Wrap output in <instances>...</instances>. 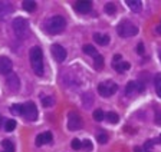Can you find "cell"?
<instances>
[{"label": "cell", "mask_w": 161, "mask_h": 152, "mask_svg": "<svg viewBox=\"0 0 161 152\" xmlns=\"http://www.w3.org/2000/svg\"><path fill=\"white\" fill-rule=\"evenodd\" d=\"M29 58H30V66L33 69V72L37 76L43 75V53L42 49L37 46L32 47L29 52Z\"/></svg>", "instance_id": "cell-1"}, {"label": "cell", "mask_w": 161, "mask_h": 152, "mask_svg": "<svg viewBox=\"0 0 161 152\" xmlns=\"http://www.w3.org/2000/svg\"><path fill=\"white\" fill-rule=\"evenodd\" d=\"M66 27V20L62 16H52L45 22V30L49 34L62 33Z\"/></svg>", "instance_id": "cell-2"}, {"label": "cell", "mask_w": 161, "mask_h": 152, "mask_svg": "<svg viewBox=\"0 0 161 152\" xmlns=\"http://www.w3.org/2000/svg\"><path fill=\"white\" fill-rule=\"evenodd\" d=\"M118 34L122 37H131V36H135L138 33V27L135 26L134 23H131L130 20H122L117 27Z\"/></svg>", "instance_id": "cell-3"}, {"label": "cell", "mask_w": 161, "mask_h": 152, "mask_svg": "<svg viewBox=\"0 0 161 152\" xmlns=\"http://www.w3.org/2000/svg\"><path fill=\"white\" fill-rule=\"evenodd\" d=\"M12 26H13V30L17 37H25L29 33V24H27L26 19H23V17H16L13 23H12Z\"/></svg>", "instance_id": "cell-4"}, {"label": "cell", "mask_w": 161, "mask_h": 152, "mask_svg": "<svg viewBox=\"0 0 161 152\" xmlns=\"http://www.w3.org/2000/svg\"><path fill=\"white\" fill-rule=\"evenodd\" d=\"M117 91H118V85L112 81H107V82H102V83L98 85V92H99V95L104 96V98L112 96Z\"/></svg>", "instance_id": "cell-5"}, {"label": "cell", "mask_w": 161, "mask_h": 152, "mask_svg": "<svg viewBox=\"0 0 161 152\" xmlns=\"http://www.w3.org/2000/svg\"><path fill=\"white\" fill-rule=\"evenodd\" d=\"M82 125H84L82 118L76 112H69V115H68V129L69 131H78V129L82 128Z\"/></svg>", "instance_id": "cell-6"}, {"label": "cell", "mask_w": 161, "mask_h": 152, "mask_svg": "<svg viewBox=\"0 0 161 152\" xmlns=\"http://www.w3.org/2000/svg\"><path fill=\"white\" fill-rule=\"evenodd\" d=\"M23 116L30 122L36 121L37 109H36V105H35L33 102H26V103L23 105Z\"/></svg>", "instance_id": "cell-7"}, {"label": "cell", "mask_w": 161, "mask_h": 152, "mask_svg": "<svg viewBox=\"0 0 161 152\" xmlns=\"http://www.w3.org/2000/svg\"><path fill=\"white\" fill-rule=\"evenodd\" d=\"M130 66L131 65L128 63L127 60H122V59H121V55H115L114 59H112V68H114L117 72H119V73L128 71Z\"/></svg>", "instance_id": "cell-8"}, {"label": "cell", "mask_w": 161, "mask_h": 152, "mask_svg": "<svg viewBox=\"0 0 161 152\" xmlns=\"http://www.w3.org/2000/svg\"><path fill=\"white\" fill-rule=\"evenodd\" d=\"M6 85H7V89L12 92H17L20 88V81L19 78H17V75L16 73H9L7 75V78H6Z\"/></svg>", "instance_id": "cell-9"}, {"label": "cell", "mask_w": 161, "mask_h": 152, "mask_svg": "<svg viewBox=\"0 0 161 152\" xmlns=\"http://www.w3.org/2000/svg\"><path fill=\"white\" fill-rule=\"evenodd\" d=\"M142 91H144V86H142V83H140V82H135V81L128 82L127 86H125V95H127V96H131V95L138 93V92H142Z\"/></svg>", "instance_id": "cell-10"}, {"label": "cell", "mask_w": 161, "mask_h": 152, "mask_svg": "<svg viewBox=\"0 0 161 152\" xmlns=\"http://www.w3.org/2000/svg\"><path fill=\"white\" fill-rule=\"evenodd\" d=\"M52 56L56 62H64L66 59V50L60 45H53L52 46Z\"/></svg>", "instance_id": "cell-11"}, {"label": "cell", "mask_w": 161, "mask_h": 152, "mask_svg": "<svg viewBox=\"0 0 161 152\" xmlns=\"http://www.w3.org/2000/svg\"><path fill=\"white\" fill-rule=\"evenodd\" d=\"M13 63L7 56H0V75H9L12 73Z\"/></svg>", "instance_id": "cell-12"}, {"label": "cell", "mask_w": 161, "mask_h": 152, "mask_svg": "<svg viewBox=\"0 0 161 152\" xmlns=\"http://www.w3.org/2000/svg\"><path fill=\"white\" fill-rule=\"evenodd\" d=\"M91 9H92V2H76L75 3V10L78 13H89Z\"/></svg>", "instance_id": "cell-13"}, {"label": "cell", "mask_w": 161, "mask_h": 152, "mask_svg": "<svg viewBox=\"0 0 161 152\" xmlns=\"http://www.w3.org/2000/svg\"><path fill=\"white\" fill-rule=\"evenodd\" d=\"M13 10V7L9 2H0V19H6Z\"/></svg>", "instance_id": "cell-14"}, {"label": "cell", "mask_w": 161, "mask_h": 152, "mask_svg": "<svg viewBox=\"0 0 161 152\" xmlns=\"http://www.w3.org/2000/svg\"><path fill=\"white\" fill-rule=\"evenodd\" d=\"M52 142V134L50 132H43V134H40V135L36 136V145L37 146H42L45 144H49Z\"/></svg>", "instance_id": "cell-15"}, {"label": "cell", "mask_w": 161, "mask_h": 152, "mask_svg": "<svg viewBox=\"0 0 161 152\" xmlns=\"http://www.w3.org/2000/svg\"><path fill=\"white\" fill-rule=\"evenodd\" d=\"M94 39H95V42H97L98 45H101V46H105V45L109 43V36H108V34L95 33L94 34Z\"/></svg>", "instance_id": "cell-16"}, {"label": "cell", "mask_w": 161, "mask_h": 152, "mask_svg": "<svg viewBox=\"0 0 161 152\" xmlns=\"http://www.w3.org/2000/svg\"><path fill=\"white\" fill-rule=\"evenodd\" d=\"M125 4H127L132 12H135V13H138V12L141 10V2L140 0H127Z\"/></svg>", "instance_id": "cell-17"}, {"label": "cell", "mask_w": 161, "mask_h": 152, "mask_svg": "<svg viewBox=\"0 0 161 152\" xmlns=\"http://www.w3.org/2000/svg\"><path fill=\"white\" fill-rule=\"evenodd\" d=\"M22 7L26 12H33L36 9V2H33V0H23L22 2Z\"/></svg>", "instance_id": "cell-18"}, {"label": "cell", "mask_w": 161, "mask_h": 152, "mask_svg": "<svg viewBox=\"0 0 161 152\" xmlns=\"http://www.w3.org/2000/svg\"><path fill=\"white\" fill-rule=\"evenodd\" d=\"M94 66L97 71H101V69L104 68V56H101V55H97L94 58Z\"/></svg>", "instance_id": "cell-19"}, {"label": "cell", "mask_w": 161, "mask_h": 152, "mask_svg": "<svg viewBox=\"0 0 161 152\" xmlns=\"http://www.w3.org/2000/svg\"><path fill=\"white\" fill-rule=\"evenodd\" d=\"M105 119H107L109 123H118V121H119V116H118L115 112H108L107 115H105Z\"/></svg>", "instance_id": "cell-20"}, {"label": "cell", "mask_w": 161, "mask_h": 152, "mask_svg": "<svg viewBox=\"0 0 161 152\" xmlns=\"http://www.w3.org/2000/svg\"><path fill=\"white\" fill-rule=\"evenodd\" d=\"M84 53L85 55H89V56H97L98 55V52H97V49H95L94 46H92V45H85L84 46Z\"/></svg>", "instance_id": "cell-21"}, {"label": "cell", "mask_w": 161, "mask_h": 152, "mask_svg": "<svg viewBox=\"0 0 161 152\" xmlns=\"http://www.w3.org/2000/svg\"><path fill=\"white\" fill-rule=\"evenodd\" d=\"M2 145H3L4 151H9V152H14V144L10 139H4L3 142H2Z\"/></svg>", "instance_id": "cell-22"}, {"label": "cell", "mask_w": 161, "mask_h": 152, "mask_svg": "<svg viewBox=\"0 0 161 152\" xmlns=\"http://www.w3.org/2000/svg\"><path fill=\"white\" fill-rule=\"evenodd\" d=\"M105 115H107V113H104V111H102V109H95V111H94V119L97 122L104 121Z\"/></svg>", "instance_id": "cell-23"}, {"label": "cell", "mask_w": 161, "mask_h": 152, "mask_svg": "<svg viewBox=\"0 0 161 152\" xmlns=\"http://www.w3.org/2000/svg\"><path fill=\"white\" fill-rule=\"evenodd\" d=\"M10 112L13 115H23V105H12L10 106Z\"/></svg>", "instance_id": "cell-24"}, {"label": "cell", "mask_w": 161, "mask_h": 152, "mask_svg": "<svg viewBox=\"0 0 161 152\" xmlns=\"http://www.w3.org/2000/svg\"><path fill=\"white\" fill-rule=\"evenodd\" d=\"M14 128H16V121H14V119H7L6 123H4V129H6L7 132H12Z\"/></svg>", "instance_id": "cell-25"}, {"label": "cell", "mask_w": 161, "mask_h": 152, "mask_svg": "<svg viewBox=\"0 0 161 152\" xmlns=\"http://www.w3.org/2000/svg\"><path fill=\"white\" fill-rule=\"evenodd\" d=\"M55 103L53 98L52 96H46V98H42V105L45 106V108H50V106Z\"/></svg>", "instance_id": "cell-26"}, {"label": "cell", "mask_w": 161, "mask_h": 152, "mask_svg": "<svg viewBox=\"0 0 161 152\" xmlns=\"http://www.w3.org/2000/svg\"><path fill=\"white\" fill-rule=\"evenodd\" d=\"M115 10H117V7H115L114 3H108L107 6H105V12H107L108 14H115Z\"/></svg>", "instance_id": "cell-27"}, {"label": "cell", "mask_w": 161, "mask_h": 152, "mask_svg": "<svg viewBox=\"0 0 161 152\" xmlns=\"http://www.w3.org/2000/svg\"><path fill=\"white\" fill-rule=\"evenodd\" d=\"M70 145H72V148L74 149H80L82 148V141H79V139H72V144H70Z\"/></svg>", "instance_id": "cell-28"}, {"label": "cell", "mask_w": 161, "mask_h": 152, "mask_svg": "<svg viewBox=\"0 0 161 152\" xmlns=\"http://www.w3.org/2000/svg\"><path fill=\"white\" fill-rule=\"evenodd\" d=\"M82 149L91 151V149H92V142H91L89 139H85V141H82Z\"/></svg>", "instance_id": "cell-29"}, {"label": "cell", "mask_w": 161, "mask_h": 152, "mask_svg": "<svg viewBox=\"0 0 161 152\" xmlns=\"http://www.w3.org/2000/svg\"><path fill=\"white\" fill-rule=\"evenodd\" d=\"M97 139H98V142H99V144H107V142H108V135H107V134H99Z\"/></svg>", "instance_id": "cell-30"}, {"label": "cell", "mask_w": 161, "mask_h": 152, "mask_svg": "<svg viewBox=\"0 0 161 152\" xmlns=\"http://www.w3.org/2000/svg\"><path fill=\"white\" fill-rule=\"evenodd\" d=\"M155 123L161 125V112L160 111H155Z\"/></svg>", "instance_id": "cell-31"}, {"label": "cell", "mask_w": 161, "mask_h": 152, "mask_svg": "<svg viewBox=\"0 0 161 152\" xmlns=\"http://www.w3.org/2000/svg\"><path fill=\"white\" fill-rule=\"evenodd\" d=\"M137 53H138V55H144V45H142V43H138V46H137Z\"/></svg>", "instance_id": "cell-32"}, {"label": "cell", "mask_w": 161, "mask_h": 152, "mask_svg": "<svg viewBox=\"0 0 161 152\" xmlns=\"http://www.w3.org/2000/svg\"><path fill=\"white\" fill-rule=\"evenodd\" d=\"M154 83H155V86H158V85H161V73H158L157 76H155V79H154Z\"/></svg>", "instance_id": "cell-33"}, {"label": "cell", "mask_w": 161, "mask_h": 152, "mask_svg": "<svg viewBox=\"0 0 161 152\" xmlns=\"http://www.w3.org/2000/svg\"><path fill=\"white\" fill-rule=\"evenodd\" d=\"M155 91H157V95L161 98V85H158V86H155Z\"/></svg>", "instance_id": "cell-34"}, {"label": "cell", "mask_w": 161, "mask_h": 152, "mask_svg": "<svg viewBox=\"0 0 161 152\" xmlns=\"http://www.w3.org/2000/svg\"><path fill=\"white\" fill-rule=\"evenodd\" d=\"M155 32H157L158 34H161V22L157 24V27H155Z\"/></svg>", "instance_id": "cell-35"}, {"label": "cell", "mask_w": 161, "mask_h": 152, "mask_svg": "<svg viewBox=\"0 0 161 152\" xmlns=\"http://www.w3.org/2000/svg\"><path fill=\"white\" fill-rule=\"evenodd\" d=\"M134 152H145V151H144L142 148H138V146H135V148H134Z\"/></svg>", "instance_id": "cell-36"}, {"label": "cell", "mask_w": 161, "mask_h": 152, "mask_svg": "<svg viewBox=\"0 0 161 152\" xmlns=\"http://www.w3.org/2000/svg\"><path fill=\"white\" fill-rule=\"evenodd\" d=\"M158 56H160V60H161V49L158 50Z\"/></svg>", "instance_id": "cell-37"}, {"label": "cell", "mask_w": 161, "mask_h": 152, "mask_svg": "<svg viewBox=\"0 0 161 152\" xmlns=\"http://www.w3.org/2000/svg\"><path fill=\"white\" fill-rule=\"evenodd\" d=\"M2 152H9V151H2Z\"/></svg>", "instance_id": "cell-38"}, {"label": "cell", "mask_w": 161, "mask_h": 152, "mask_svg": "<svg viewBox=\"0 0 161 152\" xmlns=\"http://www.w3.org/2000/svg\"><path fill=\"white\" fill-rule=\"evenodd\" d=\"M160 142H161V135H160Z\"/></svg>", "instance_id": "cell-39"}, {"label": "cell", "mask_w": 161, "mask_h": 152, "mask_svg": "<svg viewBox=\"0 0 161 152\" xmlns=\"http://www.w3.org/2000/svg\"><path fill=\"white\" fill-rule=\"evenodd\" d=\"M0 122H2V118H0Z\"/></svg>", "instance_id": "cell-40"}]
</instances>
